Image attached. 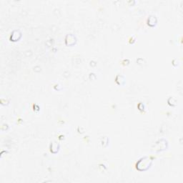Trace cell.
Returning <instances> with one entry per match:
<instances>
[{
  "label": "cell",
  "instance_id": "cell-1",
  "mask_svg": "<svg viewBox=\"0 0 183 183\" xmlns=\"http://www.w3.org/2000/svg\"><path fill=\"white\" fill-rule=\"evenodd\" d=\"M152 163V160L149 157H144L142 158L137 164V168L139 170H146L150 167Z\"/></svg>",
  "mask_w": 183,
  "mask_h": 183
},
{
  "label": "cell",
  "instance_id": "cell-2",
  "mask_svg": "<svg viewBox=\"0 0 183 183\" xmlns=\"http://www.w3.org/2000/svg\"><path fill=\"white\" fill-rule=\"evenodd\" d=\"M156 22H157V21H156L155 17L151 16L150 18H149V19H148V24H149V25H151V26H153V25H155Z\"/></svg>",
  "mask_w": 183,
  "mask_h": 183
}]
</instances>
